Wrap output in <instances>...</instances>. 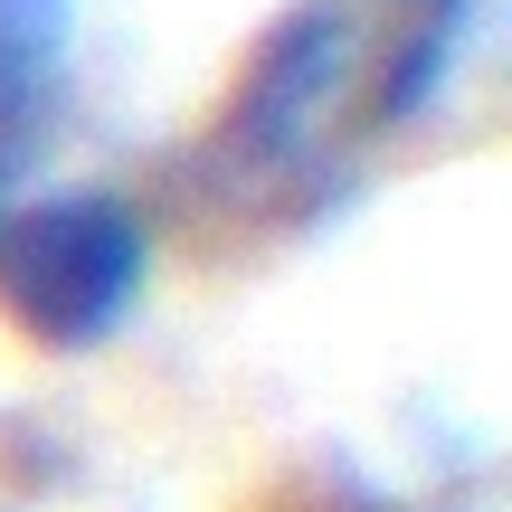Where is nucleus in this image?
Listing matches in <instances>:
<instances>
[{
  "mask_svg": "<svg viewBox=\"0 0 512 512\" xmlns=\"http://www.w3.org/2000/svg\"><path fill=\"white\" fill-rule=\"evenodd\" d=\"M475 0H294L266 19L209 124V181L238 209H332L351 171L437 105Z\"/></svg>",
  "mask_w": 512,
  "mask_h": 512,
  "instance_id": "1",
  "label": "nucleus"
},
{
  "mask_svg": "<svg viewBox=\"0 0 512 512\" xmlns=\"http://www.w3.org/2000/svg\"><path fill=\"white\" fill-rule=\"evenodd\" d=\"M76 0H0V171L29 162L48 114L67 105Z\"/></svg>",
  "mask_w": 512,
  "mask_h": 512,
  "instance_id": "3",
  "label": "nucleus"
},
{
  "mask_svg": "<svg viewBox=\"0 0 512 512\" xmlns=\"http://www.w3.org/2000/svg\"><path fill=\"white\" fill-rule=\"evenodd\" d=\"M152 228L124 190H38L0 209V313L38 351H95L143 304Z\"/></svg>",
  "mask_w": 512,
  "mask_h": 512,
  "instance_id": "2",
  "label": "nucleus"
}]
</instances>
